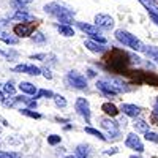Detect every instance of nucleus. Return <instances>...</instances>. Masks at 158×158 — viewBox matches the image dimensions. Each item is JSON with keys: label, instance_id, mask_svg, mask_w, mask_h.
Returning <instances> with one entry per match:
<instances>
[{"label": "nucleus", "instance_id": "bb28decb", "mask_svg": "<svg viewBox=\"0 0 158 158\" xmlns=\"http://www.w3.org/2000/svg\"><path fill=\"white\" fill-rule=\"evenodd\" d=\"M54 101H56L57 108H65L67 106V100H65L62 95H54Z\"/></svg>", "mask_w": 158, "mask_h": 158}, {"label": "nucleus", "instance_id": "2f4dec72", "mask_svg": "<svg viewBox=\"0 0 158 158\" xmlns=\"http://www.w3.org/2000/svg\"><path fill=\"white\" fill-rule=\"evenodd\" d=\"M41 73H43V76H44L46 79H52V73H51L48 68H41Z\"/></svg>", "mask_w": 158, "mask_h": 158}, {"label": "nucleus", "instance_id": "ddd939ff", "mask_svg": "<svg viewBox=\"0 0 158 158\" xmlns=\"http://www.w3.org/2000/svg\"><path fill=\"white\" fill-rule=\"evenodd\" d=\"M122 111L128 117H135V118L141 114V108L136 106V104H122Z\"/></svg>", "mask_w": 158, "mask_h": 158}, {"label": "nucleus", "instance_id": "0eeeda50", "mask_svg": "<svg viewBox=\"0 0 158 158\" xmlns=\"http://www.w3.org/2000/svg\"><path fill=\"white\" fill-rule=\"evenodd\" d=\"M74 108H76L77 114L81 117H84L87 123H90V104H89V101L85 98H77Z\"/></svg>", "mask_w": 158, "mask_h": 158}, {"label": "nucleus", "instance_id": "c9c22d12", "mask_svg": "<svg viewBox=\"0 0 158 158\" xmlns=\"http://www.w3.org/2000/svg\"><path fill=\"white\" fill-rule=\"evenodd\" d=\"M30 59H36V60H43V59H46V54H36V56H32Z\"/></svg>", "mask_w": 158, "mask_h": 158}, {"label": "nucleus", "instance_id": "20e7f679", "mask_svg": "<svg viewBox=\"0 0 158 158\" xmlns=\"http://www.w3.org/2000/svg\"><path fill=\"white\" fill-rule=\"evenodd\" d=\"M127 57H128V56L125 54V52L114 49V51L111 52L109 59H108V67L112 68L114 71H122V70L127 67V63H128V60H125Z\"/></svg>", "mask_w": 158, "mask_h": 158}, {"label": "nucleus", "instance_id": "5701e85b", "mask_svg": "<svg viewBox=\"0 0 158 158\" xmlns=\"http://www.w3.org/2000/svg\"><path fill=\"white\" fill-rule=\"evenodd\" d=\"M76 158H89V147L81 144V146H77L76 149Z\"/></svg>", "mask_w": 158, "mask_h": 158}, {"label": "nucleus", "instance_id": "1a4fd4ad", "mask_svg": "<svg viewBox=\"0 0 158 158\" xmlns=\"http://www.w3.org/2000/svg\"><path fill=\"white\" fill-rule=\"evenodd\" d=\"M95 24H97V27H100L103 30H111L114 27V19L108 15H97L95 16Z\"/></svg>", "mask_w": 158, "mask_h": 158}, {"label": "nucleus", "instance_id": "a19ab883", "mask_svg": "<svg viewBox=\"0 0 158 158\" xmlns=\"http://www.w3.org/2000/svg\"><path fill=\"white\" fill-rule=\"evenodd\" d=\"M130 158H141V156H136V155H131Z\"/></svg>", "mask_w": 158, "mask_h": 158}, {"label": "nucleus", "instance_id": "6ab92c4d", "mask_svg": "<svg viewBox=\"0 0 158 158\" xmlns=\"http://www.w3.org/2000/svg\"><path fill=\"white\" fill-rule=\"evenodd\" d=\"M101 109L104 111V114L109 115V117H115V115L118 114V109L114 106L112 103H104L103 106H101Z\"/></svg>", "mask_w": 158, "mask_h": 158}, {"label": "nucleus", "instance_id": "4c0bfd02", "mask_svg": "<svg viewBox=\"0 0 158 158\" xmlns=\"http://www.w3.org/2000/svg\"><path fill=\"white\" fill-rule=\"evenodd\" d=\"M87 73H89V76H90V77H94V76H95V73H94V71H92V70H89Z\"/></svg>", "mask_w": 158, "mask_h": 158}, {"label": "nucleus", "instance_id": "b1692460", "mask_svg": "<svg viewBox=\"0 0 158 158\" xmlns=\"http://www.w3.org/2000/svg\"><path fill=\"white\" fill-rule=\"evenodd\" d=\"M38 98H54V94L51 90L41 89V90H36V94H35V100H38Z\"/></svg>", "mask_w": 158, "mask_h": 158}, {"label": "nucleus", "instance_id": "c03bdc74", "mask_svg": "<svg viewBox=\"0 0 158 158\" xmlns=\"http://www.w3.org/2000/svg\"><path fill=\"white\" fill-rule=\"evenodd\" d=\"M0 133H2V127H0Z\"/></svg>", "mask_w": 158, "mask_h": 158}, {"label": "nucleus", "instance_id": "f257e3e1", "mask_svg": "<svg viewBox=\"0 0 158 158\" xmlns=\"http://www.w3.org/2000/svg\"><path fill=\"white\" fill-rule=\"evenodd\" d=\"M44 11L49 13L51 16H54L57 18L60 22L63 24H71L73 19H74V15H76V11L67 5H63V3H59V2H52V3H48L44 5Z\"/></svg>", "mask_w": 158, "mask_h": 158}, {"label": "nucleus", "instance_id": "c85d7f7f", "mask_svg": "<svg viewBox=\"0 0 158 158\" xmlns=\"http://www.w3.org/2000/svg\"><path fill=\"white\" fill-rule=\"evenodd\" d=\"M32 40L35 43H44L46 41V38H44V35L41 32H35V35L32 33Z\"/></svg>", "mask_w": 158, "mask_h": 158}, {"label": "nucleus", "instance_id": "58836bf2", "mask_svg": "<svg viewBox=\"0 0 158 158\" xmlns=\"http://www.w3.org/2000/svg\"><path fill=\"white\" fill-rule=\"evenodd\" d=\"M3 100H5V95H3V94H2V92H0V103H2V101H3Z\"/></svg>", "mask_w": 158, "mask_h": 158}, {"label": "nucleus", "instance_id": "a211bd4d", "mask_svg": "<svg viewBox=\"0 0 158 158\" xmlns=\"http://www.w3.org/2000/svg\"><path fill=\"white\" fill-rule=\"evenodd\" d=\"M139 2L150 11V15H156L158 16V3L155 2V0H139Z\"/></svg>", "mask_w": 158, "mask_h": 158}, {"label": "nucleus", "instance_id": "f8f14e48", "mask_svg": "<svg viewBox=\"0 0 158 158\" xmlns=\"http://www.w3.org/2000/svg\"><path fill=\"white\" fill-rule=\"evenodd\" d=\"M11 21H19V22H32V21H36L35 16L29 15V11H22V10H18L15 15L11 16Z\"/></svg>", "mask_w": 158, "mask_h": 158}, {"label": "nucleus", "instance_id": "6e6552de", "mask_svg": "<svg viewBox=\"0 0 158 158\" xmlns=\"http://www.w3.org/2000/svg\"><path fill=\"white\" fill-rule=\"evenodd\" d=\"M100 123H101V127L104 128L109 133V136L111 138H118L120 136V131H118V127H117V123L114 122V120H111L109 117H103L101 120H100Z\"/></svg>", "mask_w": 158, "mask_h": 158}, {"label": "nucleus", "instance_id": "ea45409f", "mask_svg": "<svg viewBox=\"0 0 158 158\" xmlns=\"http://www.w3.org/2000/svg\"><path fill=\"white\" fill-rule=\"evenodd\" d=\"M11 158H21V155H18V153H13V156Z\"/></svg>", "mask_w": 158, "mask_h": 158}, {"label": "nucleus", "instance_id": "412c9836", "mask_svg": "<svg viewBox=\"0 0 158 158\" xmlns=\"http://www.w3.org/2000/svg\"><path fill=\"white\" fill-rule=\"evenodd\" d=\"M135 128L136 131H141V133H146V131H149V123L146 120H142V118H138V120H135Z\"/></svg>", "mask_w": 158, "mask_h": 158}, {"label": "nucleus", "instance_id": "e433bc0d", "mask_svg": "<svg viewBox=\"0 0 158 158\" xmlns=\"http://www.w3.org/2000/svg\"><path fill=\"white\" fill-rule=\"evenodd\" d=\"M150 18H152V21L158 25V16H156V15H150Z\"/></svg>", "mask_w": 158, "mask_h": 158}, {"label": "nucleus", "instance_id": "7c9ffc66", "mask_svg": "<svg viewBox=\"0 0 158 158\" xmlns=\"http://www.w3.org/2000/svg\"><path fill=\"white\" fill-rule=\"evenodd\" d=\"M146 139L147 141H152V142H158V135L156 133H152V131H146Z\"/></svg>", "mask_w": 158, "mask_h": 158}, {"label": "nucleus", "instance_id": "79ce46f5", "mask_svg": "<svg viewBox=\"0 0 158 158\" xmlns=\"http://www.w3.org/2000/svg\"><path fill=\"white\" fill-rule=\"evenodd\" d=\"M0 56H6V54H5V52H3V51H0Z\"/></svg>", "mask_w": 158, "mask_h": 158}, {"label": "nucleus", "instance_id": "4be33fe9", "mask_svg": "<svg viewBox=\"0 0 158 158\" xmlns=\"http://www.w3.org/2000/svg\"><path fill=\"white\" fill-rule=\"evenodd\" d=\"M59 32H60V35H63V36H73L74 35V30L70 27L68 24H62V25H59Z\"/></svg>", "mask_w": 158, "mask_h": 158}, {"label": "nucleus", "instance_id": "423d86ee", "mask_svg": "<svg viewBox=\"0 0 158 158\" xmlns=\"http://www.w3.org/2000/svg\"><path fill=\"white\" fill-rule=\"evenodd\" d=\"M35 27H36V21H32V22H22V24L15 25V33H16L18 36L27 38V36H32Z\"/></svg>", "mask_w": 158, "mask_h": 158}, {"label": "nucleus", "instance_id": "9d476101", "mask_svg": "<svg viewBox=\"0 0 158 158\" xmlns=\"http://www.w3.org/2000/svg\"><path fill=\"white\" fill-rule=\"evenodd\" d=\"M125 146H127L128 149L136 150V152H144V146H142V142H141V139H139L135 133H131V135H128V136H127Z\"/></svg>", "mask_w": 158, "mask_h": 158}, {"label": "nucleus", "instance_id": "cd10ccee", "mask_svg": "<svg viewBox=\"0 0 158 158\" xmlns=\"http://www.w3.org/2000/svg\"><path fill=\"white\" fill-rule=\"evenodd\" d=\"M3 92L8 95H13L15 94V84H13L11 81H8L6 84H3Z\"/></svg>", "mask_w": 158, "mask_h": 158}, {"label": "nucleus", "instance_id": "dca6fc26", "mask_svg": "<svg viewBox=\"0 0 158 158\" xmlns=\"http://www.w3.org/2000/svg\"><path fill=\"white\" fill-rule=\"evenodd\" d=\"M84 44L92 52H104V51H106V46H104L103 43H95V41H92V40H87Z\"/></svg>", "mask_w": 158, "mask_h": 158}, {"label": "nucleus", "instance_id": "39448f33", "mask_svg": "<svg viewBox=\"0 0 158 158\" xmlns=\"http://www.w3.org/2000/svg\"><path fill=\"white\" fill-rule=\"evenodd\" d=\"M67 82L77 89V90H85L87 89V81H85V77L81 74V73H77V71H70L67 74Z\"/></svg>", "mask_w": 158, "mask_h": 158}, {"label": "nucleus", "instance_id": "4468645a", "mask_svg": "<svg viewBox=\"0 0 158 158\" xmlns=\"http://www.w3.org/2000/svg\"><path fill=\"white\" fill-rule=\"evenodd\" d=\"M0 40H2L3 43H6V44H11V46H15V44L19 43V38L18 36L11 35V33H8V32H5L2 29H0Z\"/></svg>", "mask_w": 158, "mask_h": 158}, {"label": "nucleus", "instance_id": "a878e982", "mask_svg": "<svg viewBox=\"0 0 158 158\" xmlns=\"http://www.w3.org/2000/svg\"><path fill=\"white\" fill-rule=\"evenodd\" d=\"M21 114H22V115H27V117H30V118H41V114H38V112H35V111H32V109H29V108L21 109Z\"/></svg>", "mask_w": 158, "mask_h": 158}, {"label": "nucleus", "instance_id": "2eb2a0df", "mask_svg": "<svg viewBox=\"0 0 158 158\" xmlns=\"http://www.w3.org/2000/svg\"><path fill=\"white\" fill-rule=\"evenodd\" d=\"M76 25L79 29H81L82 32L89 33V35H97L100 33V27H97V25H90V24H85V22H76Z\"/></svg>", "mask_w": 158, "mask_h": 158}, {"label": "nucleus", "instance_id": "9b49d317", "mask_svg": "<svg viewBox=\"0 0 158 158\" xmlns=\"http://www.w3.org/2000/svg\"><path fill=\"white\" fill-rule=\"evenodd\" d=\"M15 73H25V74H30V76H38L41 74V68L35 67V65H18V67L13 68Z\"/></svg>", "mask_w": 158, "mask_h": 158}, {"label": "nucleus", "instance_id": "aec40b11", "mask_svg": "<svg viewBox=\"0 0 158 158\" xmlns=\"http://www.w3.org/2000/svg\"><path fill=\"white\" fill-rule=\"evenodd\" d=\"M144 52H146V56L149 59H152L158 63V48L156 46H146L144 48Z\"/></svg>", "mask_w": 158, "mask_h": 158}, {"label": "nucleus", "instance_id": "473e14b6", "mask_svg": "<svg viewBox=\"0 0 158 158\" xmlns=\"http://www.w3.org/2000/svg\"><path fill=\"white\" fill-rule=\"evenodd\" d=\"M32 2L33 0H15V3H19V5H29Z\"/></svg>", "mask_w": 158, "mask_h": 158}, {"label": "nucleus", "instance_id": "f3484780", "mask_svg": "<svg viewBox=\"0 0 158 158\" xmlns=\"http://www.w3.org/2000/svg\"><path fill=\"white\" fill-rule=\"evenodd\" d=\"M19 90L24 92V94H27V95H35L36 94V87L32 82H25V81H22L19 84Z\"/></svg>", "mask_w": 158, "mask_h": 158}, {"label": "nucleus", "instance_id": "72a5a7b5", "mask_svg": "<svg viewBox=\"0 0 158 158\" xmlns=\"http://www.w3.org/2000/svg\"><path fill=\"white\" fill-rule=\"evenodd\" d=\"M11 156H13L11 152H2L0 150V158H11Z\"/></svg>", "mask_w": 158, "mask_h": 158}, {"label": "nucleus", "instance_id": "393cba45", "mask_svg": "<svg viewBox=\"0 0 158 158\" xmlns=\"http://www.w3.org/2000/svg\"><path fill=\"white\" fill-rule=\"evenodd\" d=\"M85 133H89V135H92V136H95V138H98V139H101V141H108L106 136H103L98 130L92 128V127H87V128H85Z\"/></svg>", "mask_w": 158, "mask_h": 158}, {"label": "nucleus", "instance_id": "7ed1b4c3", "mask_svg": "<svg viewBox=\"0 0 158 158\" xmlns=\"http://www.w3.org/2000/svg\"><path fill=\"white\" fill-rule=\"evenodd\" d=\"M115 38H117L122 44L131 48L133 51H144V48H146V46L141 43V40H138L135 35H131V33H128V32H125V30H122V29L115 32Z\"/></svg>", "mask_w": 158, "mask_h": 158}, {"label": "nucleus", "instance_id": "37998d69", "mask_svg": "<svg viewBox=\"0 0 158 158\" xmlns=\"http://www.w3.org/2000/svg\"><path fill=\"white\" fill-rule=\"evenodd\" d=\"M67 158H76V156H73V155H70V156H67Z\"/></svg>", "mask_w": 158, "mask_h": 158}, {"label": "nucleus", "instance_id": "c756f323", "mask_svg": "<svg viewBox=\"0 0 158 158\" xmlns=\"http://www.w3.org/2000/svg\"><path fill=\"white\" fill-rule=\"evenodd\" d=\"M60 141H62V138L57 136V135H51V136H48V144H51V146H56V144H59Z\"/></svg>", "mask_w": 158, "mask_h": 158}, {"label": "nucleus", "instance_id": "f704fd0d", "mask_svg": "<svg viewBox=\"0 0 158 158\" xmlns=\"http://www.w3.org/2000/svg\"><path fill=\"white\" fill-rule=\"evenodd\" d=\"M153 115H155V117H158V97H156L155 104H153Z\"/></svg>", "mask_w": 158, "mask_h": 158}, {"label": "nucleus", "instance_id": "f03ea898", "mask_svg": "<svg viewBox=\"0 0 158 158\" xmlns=\"http://www.w3.org/2000/svg\"><path fill=\"white\" fill-rule=\"evenodd\" d=\"M97 87L104 95H117L130 90L128 87H125V84H122L120 81H115V79H100L97 82Z\"/></svg>", "mask_w": 158, "mask_h": 158}]
</instances>
